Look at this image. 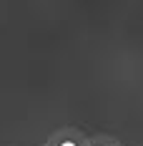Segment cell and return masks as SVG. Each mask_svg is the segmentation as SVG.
I'll return each mask as SVG.
<instances>
[{
  "mask_svg": "<svg viewBox=\"0 0 143 146\" xmlns=\"http://www.w3.org/2000/svg\"><path fill=\"white\" fill-rule=\"evenodd\" d=\"M45 146H90V136L80 131V129H73V126H63L48 136Z\"/></svg>",
  "mask_w": 143,
  "mask_h": 146,
  "instance_id": "obj_1",
  "label": "cell"
},
{
  "mask_svg": "<svg viewBox=\"0 0 143 146\" xmlns=\"http://www.w3.org/2000/svg\"><path fill=\"white\" fill-rule=\"evenodd\" d=\"M90 146H123V144L108 133H96V136H90Z\"/></svg>",
  "mask_w": 143,
  "mask_h": 146,
  "instance_id": "obj_2",
  "label": "cell"
},
{
  "mask_svg": "<svg viewBox=\"0 0 143 146\" xmlns=\"http://www.w3.org/2000/svg\"><path fill=\"white\" fill-rule=\"evenodd\" d=\"M38 146H45V144H38Z\"/></svg>",
  "mask_w": 143,
  "mask_h": 146,
  "instance_id": "obj_3",
  "label": "cell"
}]
</instances>
